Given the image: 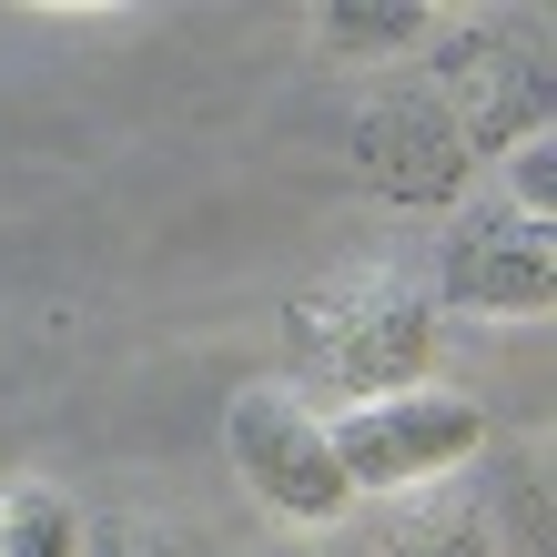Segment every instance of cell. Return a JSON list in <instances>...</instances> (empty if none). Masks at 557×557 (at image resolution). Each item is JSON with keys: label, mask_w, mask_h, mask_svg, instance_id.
I'll return each instance as SVG.
<instances>
[{"label": "cell", "mask_w": 557, "mask_h": 557, "mask_svg": "<svg viewBox=\"0 0 557 557\" xmlns=\"http://www.w3.org/2000/svg\"><path fill=\"white\" fill-rule=\"evenodd\" d=\"M425 345H436V305H425V284L406 264H355V274L314 284L305 305L284 314L294 375H314L335 406L425 385Z\"/></svg>", "instance_id": "1"}, {"label": "cell", "mask_w": 557, "mask_h": 557, "mask_svg": "<svg viewBox=\"0 0 557 557\" xmlns=\"http://www.w3.org/2000/svg\"><path fill=\"white\" fill-rule=\"evenodd\" d=\"M324 436H335L345 497H425V486H446L456 467H476L486 406L456 396V385H396V396L335 406Z\"/></svg>", "instance_id": "2"}, {"label": "cell", "mask_w": 557, "mask_h": 557, "mask_svg": "<svg viewBox=\"0 0 557 557\" xmlns=\"http://www.w3.org/2000/svg\"><path fill=\"white\" fill-rule=\"evenodd\" d=\"M223 456H234V476L274 517H294V528H335V517L355 507L345 467H335V436H324V416L294 396V385H234V406H223Z\"/></svg>", "instance_id": "3"}, {"label": "cell", "mask_w": 557, "mask_h": 557, "mask_svg": "<svg viewBox=\"0 0 557 557\" xmlns=\"http://www.w3.org/2000/svg\"><path fill=\"white\" fill-rule=\"evenodd\" d=\"M557 294V244L547 223L507 213V203H467L436 234V274H425V305L456 314H547Z\"/></svg>", "instance_id": "4"}, {"label": "cell", "mask_w": 557, "mask_h": 557, "mask_svg": "<svg viewBox=\"0 0 557 557\" xmlns=\"http://www.w3.org/2000/svg\"><path fill=\"white\" fill-rule=\"evenodd\" d=\"M355 173L385 203H446L456 173H467V122L425 91H385V102L355 112Z\"/></svg>", "instance_id": "5"}, {"label": "cell", "mask_w": 557, "mask_h": 557, "mask_svg": "<svg viewBox=\"0 0 557 557\" xmlns=\"http://www.w3.org/2000/svg\"><path fill=\"white\" fill-rule=\"evenodd\" d=\"M0 557H82V507L41 476L0 486Z\"/></svg>", "instance_id": "6"}, {"label": "cell", "mask_w": 557, "mask_h": 557, "mask_svg": "<svg viewBox=\"0 0 557 557\" xmlns=\"http://www.w3.org/2000/svg\"><path fill=\"white\" fill-rule=\"evenodd\" d=\"M314 41L335 61H406L425 41V11H406V0H385V11H314Z\"/></svg>", "instance_id": "7"}, {"label": "cell", "mask_w": 557, "mask_h": 557, "mask_svg": "<svg viewBox=\"0 0 557 557\" xmlns=\"http://www.w3.org/2000/svg\"><path fill=\"white\" fill-rule=\"evenodd\" d=\"M425 507H436V517H425V537L396 528V537H385V557H497V547H486V517H476V507H456L446 486H425Z\"/></svg>", "instance_id": "8"}, {"label": "cell", "mask_w": 557, "mask_h": 557, "mask_svg": "<svg viewBox=\"0 0 557 557\" xmlns=\"http://www.w3.org/2000/svg\"><path fill=\"white\" fill-rule=\"evenodd\" d=\"M82 557H193V537L162 528V517L112 507V517H91V528H82Z\"/></svg>", "instance_id": "9"}, {"label": "cell", "mask_w": 557, "mask_h": 557, "mask_svg": "<svg viewBox=\"0 0 557 557\" xmlns=\"http://www.w3.org/2000/svg\"><path fill=\"white\" fill-rule=\"evenodd\" d=\"M547 203H557V162H547V133H528V143H507V213L547 223Z\"/></svg>", "instance_id": "10"}]
</instances>
